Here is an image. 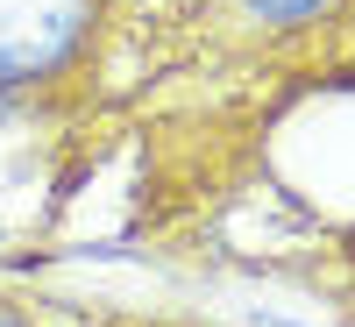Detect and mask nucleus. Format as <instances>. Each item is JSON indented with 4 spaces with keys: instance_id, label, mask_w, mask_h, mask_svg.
<instances>
[{
    "instance_id": "1",
    "label": "nucleus",
    "mask_w": 355,
    "mask_h": 327,
    "mask_svg": "<svg viewBox=\"0 0 355 327\" xmlns=\"http://www.w3.org/2000/svg\"><path fill=\"white\" fill-rule=\"evenodd\" d=\"M85 0H0V85L43 78L78 43Z\"/></svg>"
},
{
    "instance_id": "2",
    "label": "nucleus",
    "mask_w": 355,
    "mask_h": 327,
    "mask_svg": "<svg viewBox=\"0 0 355 327\" xmlns=\"http://www.w3.org/2000/svg\"><path fill=\"white\" fill-rule=\"evenodd\" d=\"M249 8H256L263 22H306L313 8H327V0H249Z\"/></svg>"
},
{
    "instance_id": "3",
    "label": "nucleus",
    "mask_w": 355,
    "mask_h": 327,
    "mask_svg": "<svg viewBox=\"0 0 355 327\" xmlns=\"http://www.w3.org/2000/svg\"><path fill=\"white\" fill-rule=\"evenodd\" d=\"M0 327H15V320H8V313H0Z\"/></svg>"
}]
</instances>
